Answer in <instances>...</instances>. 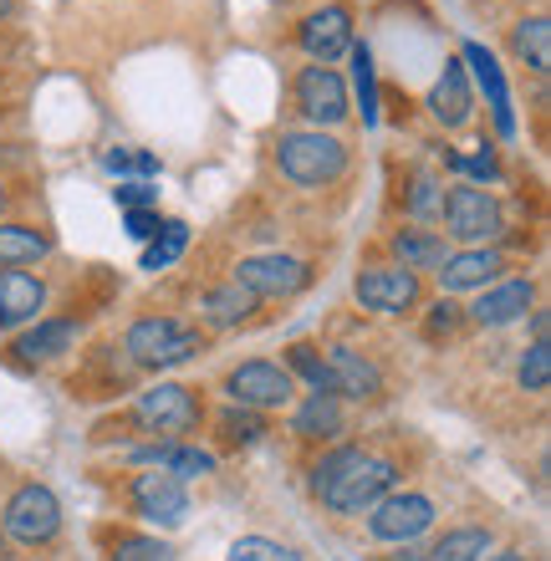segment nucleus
Listing matches in <instances>:
<instances>
[{"label": "nucleus", "instance_id": "nucleus-1", "mask_svg": "<svg viewBox=\"0 0 551 561\" xmlns=\"http://www.w3.org/2000/svg\"><path fill=\"white\" fill-rule=\"evenodd\" d=\"M307 485L332 516H368L383 495L399 490V465L388 455H368L363 444H332L307 470Z\"/></svg>", "mask_w": 551, "mask_h": 561}, {"label": "nucleus", "instance_id": "nucleus-2", "mask_svg": "<svg viewBox=\"0 0 551 561\" xmlns=\"http://www.w3.org/2000/svg\"><path fill=\"white\" fill-rule=\"evenodd\" d=\"M123 347H128V357H134L138 368L164 373V368L190 363V357L205 347V332H199V327H184L180 317H138V322L128 327Z\"/></svg>", "mask_w": 551, "mask_h": 561}, {"label": "nucleus", "instance_id": "nucleus-3", "mask_svg": "<svg viewBox=\"0 0 551 561\" xmlns=\"http://www.w3.org/2000/svg\"><path fill=\"white\" fill-rule=\"evenodd\" d=\"M0 536L15 547H51L61 536V501L51 495V485L26 480L11 490V501L0 505Z\"/></svg>", "mask_w": 551, "mask_h": 561}, {"label": "nucleus", "instance_id": "nucleus-4", "mask_svg": "<svg viewBox=\"0 0 551 561\" xmlns=\"http://www.w3.org/2000/svg\"><path fill=\"white\" fill-rule=\"evenodd\" d=\"M199 419H205V403H199V393H194L190 383L144 388L134 403V424L164 444H184V434H194Z\"/></svg>", "mask_w": 551, "mask_h": 561}, {"label": "nucleus", "instance_id": "nucleus-5", "mask_svg": "<svg viewBox=\"0 0 551 561\" xmlns=\"http://www.w3.org/2000/svg\"><path fill=\"white\" fill-rule=\"evenodd\" d=\"M276 163H282V174L291 179V184H301V190H322V184H332V179H343L347 148L332 134L307 128V134H282V144H276Z\"/></svg>", "mask_w": 551, "mask_h": 561}, {"label": "nucleus", "instance_id": "nucleus-6", "mask_svg": "<svg viewBox=\"0 0 551 561\" xmlns=\"http://www.w3.org/2000/svg\"><path fill=\"white\" fill-rule=\"evenodd\" d=\"M225 399L236 409H251V414H276V409L297 403V378L271 357H251V363L225 373Z\"/></svg>", "mask_w": 551, "mask_h": 561}, {"label": "nucleus", "instance_id": "nucleus-7", "mask_svg": "<svg viewBox=\"0 0 551 561\" xmlns=\"http://www.w3.org/2000/svg\"><path fill=\"white\" fill-rule=\"evenodd\" d=\"M434 520H439V511H434L429 495L393 490L368 511V536L378 547H414L424 531H434Z\"/></svg>", "mask_w": 551, "mask_h": 561}, {"label": "nucleus", "instance_id": "nucleus-8", "mask_svg": "<svg viewBox=\"0 0 551 561\" xmlns=\"http://www.w3.org/2000/svg\"><path fill=\"white\" fill-rule=\"evenodd\" d=\"M439 215H445V236L464 240V245H485V240H495L506 230L501 199H495L491 190H475V184H455V190L445 194Z\"/></svg>", "mask_w": 551, "mask_h": 561}, {"label": "nucleus", "instance_id": "nucleus-9", "mask_svg": "<svg viewBox=\"0 0 551 561\" xmlns=\"http://www.w3.org/2000/svg\"><path fill=\"white\" fill-rule=\"evenodd\" d=\"M353 296H358L363 311H383V317H403L424 301V280L403 266H368L353 280Z\"/></svg>", "mask_w": 551, "mask_h": 561}, {"label": "nucleus", "instance_id": "nucleus-10", "mask_svg": "<svg viewBox=\"0 0 551 561\" xmlns=\"http://www.w3.org/2000/svg\"><path fill=\"white\" fill-rule=\"evenodd\" d=\"M128 505H134V516H144L149 526H184L190 520V485H180L174 474L164 470H144L134 474V485H128Z\"/></svg>", "mask_w": 551, "mask_h": 561}, {"label": "nucleus", "instance_id": "nucleus-11", "mask_svg": "<svg viewBox=\"0 0 551 561\" xmlns=\"http://www.w3.org/2000/svg\"><path fill=\"white\" fill-rule=\"evenodd\" d=\"M236 286H245V291L261 301V296H297L312 286V266L307 261H297V255H245L236 266Z\"/></svg>", "mask_w": 551, "mask_h": 561}, {"label": "nucleus", "instance_id": "nucleus-12", "mask_svg": "<svg viewBox=\"0 0 551 561\" xmlns=\"http://www.w3.org/2000/svg\"><path fill=\"white\" fill-rule=\"evenodd\" d=\"M332 378V399H353V403H378L383 399V368L363 357L358 347H322Z\"/></svg>", "mask_w": 551, "mask_h": 561}, {"label": "nucleus", "instance_id": "nucleus-13", "mask_svg": "<svg viewBox=\"0 0 551 561\" xmlns=\"http://www.w3.org/2000/svg\"><path fill=\"white\" fill-rule=\"evenodd\" d=\"M297 107H301V118H312L317 134H322V128L347 118V82L332 72V67H301Z\"/></svg>", "mask_w": 551, "mask_h": 561}, {"label": "nucleus", "instance_id": "nucleus-14", "mask_svg": "<svg viewBox=\"0 0 551 561\" xmlns=\"http://www.w3.org/2000/svg\"><path fill=\"white\" fill-rule=\"evenodd\" d=\"M526 311H537V280H495V286H485L480 291V301L464 317L475 327H485V332H495V327H510V322H521Z\"/></svg>", "mask_w": 551, "mask_h": 561}, {"label": "nucleus", "instance_id": "nucleus-15", "mask_svg": "<svg viewBox=\"0 0 551 561\" xmlns=\"http://www.w3.org/2000/svg\"><path fill=\"white\" fill-rule=\"evenodd\" d=\"M297 42L307 46V57L317 67H328V61H337L353 46V11L347 5H322V11H312L297 26Z\"/></svg>", "mask_w": 551, "mask_h": 561}, {"label": "nucleus", "instance_id": "nucleus-16", "mask_svg": "<svg viewBox=\"0 0 551 561\" xmlns=\"http://www.w3.org/2000/svg\"><path fill=\"white\" fill-rule=\"evenodd\" d=\"M77 347V322L67 317H36V322L11 342V357L21 368H42V363H57Z\"/></svg>", "mask_w": 551, "mask_h": 561}, {"label": "nucleus", "instance_id": "nucleus-17", "mask_svg": "<svg viewBox=\"0 0 551 561\" xmlns=\"http://www.w3.org/2000/svg\"><path fill=\"white\" fill-rule=\"evenodd\" d=\"M501 271H506V255L491 251V245H470V251H455L445 266H439V286H445V296L485 291V286L501 280Z\"/></svg>", "mask_w": 551, "mask_h": 561}, {"label": "nucleus", "instance_id": "nucleus-18", "mask_svg": "<svg viewBox=\"0 0 551 561\" xmlns=\"http://www.w3.org/2000/svg\"><path fill=\"white\" fill-rule=\"evenodd\" d=\"M46 311V280L31 271H0V332L31 327Z\"/></svg>", "mask_w": 551, "mask_h": 561}, {"label": "nucleus", "instance_id": "nucleus-19", "mask_svg": "<svg viewBox=\"0 0 551 561\" xmlns=\"http://www.w3.org/2000/svg\"><path fill=\"white\" fill-rule=\"evenodd\" d=\"M291 434L307 444H337L347 434L343 399H332V393H307V399L291 409Z\"/></svg>", "mask_w": 551, "mask_h": 561}, {"label": "nucleus", "instance_id": "nucleus-20", "mask_svg": "<svg viewBox=\"0 0 551 561\" xmlns=\"http://www.w3.org/2000/svg\"><path fill=\"white\" fill-rule=\"evenodd\" d=\"M429 113L434 123H445V128H460V123H470V113H475V98H470V77H464V61H445V72H439V82H434L429 92Z\"/></svg>", "mask_w": 551, "mask_h": 561}, {"label": "nucleus", "instance_id": "nucleus-21", "mask_svg": "<svg viewBox=\"0 0 551 561\" xmlns=\"http://www.w3.org/2000/svg\"><path fill=\"white\" fill-rule=\"evenodd\" d=\"M388 245H393V255H399V266L414 271V276L418 271H439L449 261L445 236H434V230H399Z\"/></svg>", "mask_w": 551, "mask_h": 561}, {"label": "nucleus", "instance_id": "nucleus-22", "mask_svg": "<svg viewBox=\"0 0 551 561\" xmlns=\"http://www.w3.org/2000/svg\"><path fill=\"white\" fill-rule=\"evenodd\" d=\"M42 255H51V240L36 225L0 220V271H21L31 261H42Z\"/></svg>", "mask_w": 551, "mask_h": 561}, {"label": "nucleus", "instance_id": "nucleus-23", "mask_svg": "<svg viewBox=\"0 0 551 561\" xmlns=\"http://www.w3.org/2000/svg\"><path fill=\"white\" fill-rule=\"evenodd\" d=\"M464 61L475 67L480 88L491 92V107H495V123H501V134H516V118H510V92H506V77H501V61H495L480 42L464 46Z\"/></svg>", "mask_w": 551, "mask_h": 561}, {"label": "nucleus", "instance_id": "nucleus-24", "mask_svg": "<svg viewBox=\"0 0 551 561\" xmlns=\"http://www.w3.org/2000/svg\"><path fill=\"white\" fill-rule=\"evenodd\" d=\"M251 311H255V296L245 291V286H236V280L209 286L205 301H199V317H205L209 327H240V322H251Z\"/></svg>", "mask_w": 551, "mask_h": 561}, {"label": "nucleus", "instance_id": "nucleus-25", "mask_svg": "<svg viewBox=\"0 0 551 561\" xmlns=\"http://www.w3.org/2000/svg\"><path fill=\"white\" fill-rule=\"evenodd\" d=\"M495 551V536L491 526H455L424 551V561H480Z\"/></svg>", "mask_w": 551, "mask_h": 561}, {"label": "nucleus", "instance_id": "nucleus-26", "mask_svg": "<svg viewBox=\"0 0 551 561\" xmlns=\"http://www.w3.org/2000/svg\"><path fill=\"white\" fill-rule=\"evenodd\" d=\"M107 561H174V547L153 531H103Z\"/></svg>", "mask_w": 551, "mask_h": 561}, {"label": "nucleus", "instance_id": "nucleus-27", "mask_svg": "<svg viewBox=\"0 0 551 561\" xmlns=\"http://www.w3.org/2000/svg\"><path fill=\"white\" fill-rule=\"evenodd\" d=\"M510 42H516L521 61H526V67H531L537 77L551 72V21H547V15H531V21H521Z\"/></svg>", "mask_w": 551, "mask_h": 561}, {"label": "nucleus", "instance_id": "nucleus-28", "mask_svg": "<svg viewBox=\"0 0 551 561\" xmlns=\"http://www.w3.org/2000/svg\"><path fill=\"white\" fill-rule=\"evenodd\" d=\"M297 383H307L312 393H332V378H328V363H322V347L312 342H297V347H286V363H282Z\"/></svg>", "mask_w": 551, "mask_h": 561}, {"label": "nucleus", "instance_id": "nucleus-29", "mask_svg": "<svg viewBox=\"0 0 551 561\" xmlns=\"http://www.w3.org/2000/svg\"><path fill=\"white\" fill-rule=\"evenodd\" d=\"M215 428H220V439L230 444V449H240V444H255L261 434H271V424H266V414H251V409H225L220 419H215Z\"/></svg>", "mask_w": 551, "mask_h": 561}, {"label": "nucleus", "instance_id": "nucleus-30", "mask_svg": "<svg viewBox=\"0 0 551 561\" xmlns=\"http://www.w3.org/2000/svg\"><path fill=\"white\" fill-rule=\"evenodd\" d=\"M184 245H190V225L184 220H169L159 236H153V245L144 251V271H164V266H174L184 255Z\"/></svg>", "mask_w": 551, "mask_h": 561}, {"label": "nucleus", "instance_id": "nucleus-31", "mask_svg": "<svg viewBox=\"0 0 551 561\" xmlns=\"http://www.w3.org/2000/svg\"><path fill=\"white\" fill-rule=\"evenodd\" d=\"M164 474H174L180 485H190V480H199V474L215 470V455H205V449H194V444H169L164 465H159Z\"/></svg>", "mask_w": 551, "mask_h": 561}, {"label": "nucleus", "instance_id": "nucleus-32", "mask_svg": "<svg viewBox=\"0 0 551 561\" xmlns=\"http://www.w3.org/2000/svg\"><path fill=\"white\" fill-rule=\"evenodd\" d=\"M516 383L526 388V393H547L551 388V347L547 342H531L521 353V363H516Z\"/></svg>", "mask_w": 551, "mask_h": 561}, {"label": "nucleus", "instance_id": "nucleus-33", "mask_svg": "<svg viewBox=\"0 0 551 561\" xmlns=\"http://www.w3.org/2000/svg\"><path fill=\"white\" fill-rule=\"evenodd\" d=\"M225 561H301V557L291 547H282V541H271V536H240Z\"/></svg>", "mask_w": 551, "mask_h": 561}, {"label": "nucleus", "instance_id": "nucleus-34", "mask_svg": "<svg viewBox=\"0 0 551 561\" xmlns=\"http://www.w3.org/2000/svg\"><path fill=\"white\" fill-rule=\"evenodd\" d=\"M403 205H409V215H414V220H434V215H439V205H445V190H439L429 174H418L414 184H409V194H403Z\"/></svg>", "mask_w": 551, "mask_h": 561}, {"label": "nucleus", "instance_id": "nucleus-35", "mask_svg": "<svg viewBox=\"0 0 551 561\" xmlns=\"http://www.w3.org/2000/svg\"><path fill=\"white\" fill-rule=\"evenodd\" d=\"M353 82H358V98H363V123H378V88H372L368 46H353Z\"/></svg>", "mask_w": 551, "mask_h": 561}, {"label": "nucleus", "instance_id": "nucleus-36", "mask_svg": "<svg viewBox=\"0 0 551 561\" xmlns=\"http://www.w3.org/2000/svg\"><path fill=\"white\" fill-rule=\"evenodd\" d=\"M464 322V311L455 307V301H449V296H439V301H434L429 307V317H424V337H449V332H455V327Z\"/></svg>", "mask_w": 551, "mask_h": 561}, {"label": "nucleus", "instance_id": "nucleus-37", "mask_svg": "<svg viewBox=\"0 0 551 561\" xmlns=\"http://www.w3.org/2000/svg\"><path fill=\"white\" fill-rule=\"evenodd\" d=\"M107 169H113V174H144V179H153V174H159V159H153V153H128V148H113V153H107Z\"/></svg>", "mask_w": 551, "mask_h": 561}, {"label": "nucleus", "instance_id": "nucleus-38", "mask_svg": "<svg viewBox=\"0 0 551 561\" xmlns=\"http://www.w3.org/2000/svg\"><path fill=\"white\" fill-rule=\"evenodd\" d=\"M113 199H118L123 209H149L153 199H159V190H153L149 179H128V184H118V190H113Z\"/></svg>", "mask_w": 551, "mask_h": 561}, {"label": "nucleus", "instance_id": "nucleus-39", "mask_svg": "<svg viewBox=\"0 0 551 561\" xmlns=\"http://www.w3.org/2000/svg\"><path fill=\"white\" fill-rule=\"evenodd\" d=\"M123 225H128V236L134 240H153L164 230V220L153 215V209H123Z\"/></svg>", "mask_w": 551, "mask_h": 561}, {"label": "nucleus", "instance_id": "nucleus-40", "mask_svg": "<svg viewBox=\"0 0 551 561\" xmlns=\"http://www.w3.org/2000/svg\"><path fill=\"white\" fill-rule=\"evenodd\" d=\"M547 327H551L547 311H531V332H537V342H547Z\"/></svg>", "mask_w": 551, "mask_h": 561}, {"label": "nucleus", "instance_id": "nucleus-41", "mask_svg": "<svg viewBox=\"0 0 551 561\" xmlns=\"http://www.w3.org/2000/svg\"><path fill=\"white\" fill-rule=\"evenodd\" d=\"M480 561H531V557H526V551H491V557H480Z\"/></svg>", "mask_w": 551, "mask_h": 561}, {"label": "nucleus", "instance_id": "nucleus-42", "mask_svg": "<svg viewBox=\"0 0 551 561\" xmlns=\"http://www.w3.org/2000/svg\"><path fill=\"white\" fill-rule=\"evenodd\" d=\"M393 561H424V551H418V547H399V557H393Z\"/></svg>", "mask_w": 551, "mask_h": 561}, {"label": "nucleus", "instance_id": "nucleus-43", "mask_svg": "<svg viewBox=\"0 0 551 561\" xmlns=\"http://www.w3.org/2000/svg\"><path fill=\"white\" fill-rule=\"evenodd\" d=\"M0 561H11V541L5 536H0Z\"/></svg>", "mask_w": 551, "mask_h": 561}, {"label": "nucleus", "instance_id": "nucleus-44", "mask_svg": "<svg viewBox=\"0 0 551 561\" xmlns=\"http://www.w3.org/2000/svg\"><path fill=\"white\" fill-rule=\"evenodd\" d=\"M11 11H15V0H0V21H5Z\"/></svg>", "mask_w": 551, "mask_h": 561}, {"label": "nucleus", "instance_id": "nucleus-45", "mask_svg": "<svg viewBox=\"0 0 551 561\" xmlns=\"http://www.w3.org/2000/svg\"><path fill=\"white\" fill-rule=\"evenodd\" d=\"M5 205H11V194H5V184H0V215H5Z\"/></svg>", "mask_w": 551, "mask_h": 561}]
</instances>
